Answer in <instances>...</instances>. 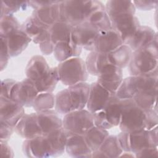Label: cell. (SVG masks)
Listing matches in <instances>:
<instances>
[{
    "instance_id": "obj_46",
    "label": "cell",
    "mask_w": 158,
    "mask_h": 158,
    "mask_svg": "<svg viewBox=\"0 0 158 158\" xmlns=\"http://www.w3.org/2000/svg\"><path fill=\"white\" fill-rule=\"evenodd\" d=\"M1 143V154L2 157H13L14 151L12 148L9 145L7 141H0Z\"/></svg>"
},
{
    "instance_id": "obj_7",
    "label": "cell",
    "mask_w": 158,
    "mask_h": 158,
    "mask_svg": "<svg viewBox=\"0 0 158 158\" xmlns=\"http://www.w3.org/2000/svg\"><path fill=\"white\" fill-rule=\"evenodd\" d=\"M158 73L142 75H131L123 80L115 92V96L120 99H131L144 87L157 84Z\"/></svg>"
},
{
    "instance_id": "obj_5",
    "label": "cell",
    "mask_w": 158,
    "mask_h": 158,
    "mask_svg": "<svg viewBox=\"0 0 158 158\" xmlns=\"http://www.w3.org/2000/svg\"><path fill=\"white\" fill-rule=\"evenodd\" d=\"M123 107L119 128L121 131L133 132L146 129L147 109L139 107L131 99H122Z\"/></svg>"
},
{
    "instance_id": "obj_9",
    "label": "cell",
    "mask_w": 158,
    "mask_h": 158,
    "mask_svg": "<svg viewBox=\"0 0 158 158\" xmlns=\"http://www.w3.org/2000/svg\"><path fill=\"white\" fill-rule=\"evenodd\" d=\"M99 31L88 22L73 27L71 40L81 48L89 51L94 50L95 42Z\"/></svg>"
},
{
    "instance_id": "obj_26",
    "label": "cell",
    "mask_w": 158,
    "mask_h": 158,
    "mask_svg": "<svg viewBox=\"0 0 158 158\" xmlns=\"http://www.w3.org/2000/svg\"><path fill=\"white\" fill-rule=\"evenodd\" d=\"M122 107V99L117 98L115 94L101 110L104 117L112 127L119 125Z\"/></svg>"
},
{
    "instance_id": "obj_10",
    "label": "cell",
    "mask_w": 158,
    "mask_h": 158,
    "mask_svg": "<svg viewBox=\"0 0 158 158\" xmlns=\"http://www.w3.org/2000/svg\"><path fill=\"white\" fill-rule=\"evenodd\" d=\"M109 19L111 27L120 34L125 44L128 43L140 26L138 19L131 14H120Z\"/></svg>"
},
{
    "instance_id": "obj_16",
    "label": "cell",
    "mask_w": 158,
    "mask_h": 158,
    "mask_svg": "<svg viewBox=\"0 0 158 158\" xmlns=\"http://www.w3.org/2000/svg\"><path fill=\"white\" fill-rule=\"evenodd\" d=\"M15 131L25 139H32L43 135L36 112L25 114L15 127Z\"/></svg>"
},
{
    "instance_id": "obj_6",
    "label": "cell",
    "mask_w": 158,
    "mask_h": 158,
    "mask_svg": "<svg viewBox=\"0 0 158 158\" xmlns=\"http://www.w3.org/2000/svg\"><path fill=\"white\" fill-rule=\"evenodd\" d=\"M59 80L65 86H72L86 82L88 77L85 62L75 57L59 62L57 66Z\"/></svg>"
},
{
    "instance_id": "obj_19",
    "label": "cell",
    "mask_w": 158,
    "mask_h": 158,
    "mask_svg": "<svg viewBox=\"0 0 158 158\" xmlns=\"http://www.w3.org/2000/svg\"><path fill=\"white\" fill-rule=\"evenodd\" d=\"M61 1H54L51 4L33 10L32 15L43 23L51 26L60 19Z\"/></svg>"
},
{
    "instance_id": "obj_17",
    "label": "cell",
    "mask_w": 158,
    "mask_h": 158,
    "mask_svg": "<svg viewBox=\"0 0 158 158\" xmlns=\"http://www.w3.org/2000/svg\"><path fill=\"white\" fill-rule=\"evenodd\" d=\"M67 135L65 151L69 156L76 158L91 157L92 151L88 146L83 135L68 131Z\"/></svg>"
},
{
    "instance_id": "obj_38",
    "label": "cell",
    "mask_w": 158,
    "mask_h": 158,
    "mask_svg": "<svg viewBox=\"0 0 158 158\" xmlns=\"http://www.w3.org/2000/svg\"><path fill=\"white\" fill-rule=\"evenodd\" d=\"M20 27L21 25L14 15H5L0 17L1 36L6 37Z\"/></svg>"
},
{
    "instance_id": "obj_42",
    "label": "cell",
    "mask_w": 158,
    "mask_h": 158,
    "mask_svg": "<svg viewBox=\"0 0 158 158\" xmlns=\"http://www.w3.org/2000/svg\"><path fill=\"white\" fill-rule=\"evenodd\" d=\"M14 131V127L5 122L0 121V141H7Z\"/></svg>"
},
{
    "instance_id": "obj_45",
    "label": "cell",
    "mask_w": 158,
    "mask_h": 158,
    "mask_svg": "<svg viewBox=\"0 0 158 158\" xmlns=\"http://www.w3.org/2000/svg\"><path fill=\"white\" fill-rule=\"evenodd\" d=\"M49 27L48 28L43 30L37 36L34 37L32 39V41L35 44H40L46 41H50L51 40V35H50Z\"/></svg>"
},
{
    "instance_id": "obj_8",
    "label": "cell",
    "mask_w": 158,
    "mask_h": 158,
    "mask_svg": "<svg viewBox=\"0 0 158 158\" xmlns=\"http://www.w3.org/2000/svg\"><path fill=\"white\" fill-rule=\"evenodd\" d=\"M62 122L67 131L82 135L94 125L93 114L84 109L66 114Z\"/></svg>"
},
{
    "instance_id": "obj_14",
    "label": "cell",
    "mask_w": 158,
    "mask_h": 158,
    "mask_svg": "<svg viewBox=\"0 0 158 158\" xmlns=\"http://www.w3.org/2000/svg\"><path fill=\"white\" fill-rule=\"evenodd\" d=\"M23 154L28 157L44 158L51 157L49 143L44 135L25 139L22 144Z\"/></svg>"
},
{
    "instance_id": "obj_15",
    "label": "cell",
    "mask_w": 158,
    "mask_h": 158,
    "mask_svg": "<svg viewBox=\"0 0 158 158\" xmlns=\"http://www.w3.org/2000/svg\"><path fill=\"white\" fill-rule=\"evenodd\" d=\"M123 80L122 69L108 64L101 71L96 81L108 90L115 93Z\"/></svg>"
},
{
    "instance_id": "obj_27",
    "label": "cell",
    "mask_w": 158,
    "mask_h": 158,
    "mask_svg": "<svg viewBox=\"0 0 158 158\" xmlns=\"http://www.w3.org/2000/svg\"><path fill=\"white\" fill-rule=\"evenodd\" d=\"M82 48L75 44L72 40L70 41H61L54 46V56L59 62L69 59L79 57Z\"/></svg>"
},
{
    "instance_id": "obj_34",
    "label": "cell",
    "mask_w": 158,
    "mask_h": 158,
    "mask_svg": "<svg viewBox=\"0 0 158 158\" xmlns=\"http://www.w3.org/2000/svg\"><path fill=\"white\" fill-rule=\"evenodd\" d=\"M105 9L109 18L123 14L135 15L136 11L131 1H108L105 5Z\"/></svg>"
},
{
    "instance_id": "obj_31",
    "label": "cell",
    "mask_w": 158,
    "mask_h": 158,
    "mask_svg": "<svg viewBox=\"0 0 158 158\" xmlns=\"http://www.w3.org/2000/svg\"><path fill=\"white\" fill-rule=\"evenodd\" d=\"M132 50L127 45L123 44L115 50L107 53L109 63L121 69L128 65L131 55Z\"/></svg>"
},
{
    "instance_id": "obj_30",
    "label": "cell",
    "mask_w": 158,
    "mask_h": 158,
    "mask_svg": "<svg viewBox=\"0 0 158 158\" xmlns=\"http://www.w3.org/2000/svg\"><path fill=\"white\" fill-rule=\"evenodd\" d=\"M59 80L57 67H50L48 72L40 79L34 81L39 93H52Z\"/></svg>"
},
{
    "instance_id": "obj_33",
    "label": "cell",
    "mask_w": 158,
    "mask_h": 158,
    "mask_svg": "<svg viewBox=\"0 0 158 158\" xmlns=\"http://www.w3.org/2000/svg\"><path fill=\"white\" fill-rule=\"evenodd\" d=\"M86 22L91 24L99 32L109 30L112 28L109 17L103 4L91 13Z\"/></svg>"
},
{
    "instance_id": "obj_43",
    "label": "cell",
    "mask_w": 158,
    "mask_h": 158,
    "mask_svg": "<svg viewBox=\"0 0 158 158\" xmlns=\"http://www.w3.org/2000/svg\"><path fill=\"white\" fill-rule=\"evenodd\" d=\"M133 3L135 8L141 10H150L157 7L158 1H133Z\"/></svg>"
},
{
    "instance_id": "obj_22",
    "label": "cell",
    "mask_w": 158,
    "mask_h": 158,
    "mask_svg": "<svg viewBox=\"0 0 158 158\" xmlns=\"http://www.w3.org/2000/svg\"><path fill=\"white\" fill-rule=\"evenodd\" d=\"M49 69L45 58L42 56L36 55L29 60L25 68V74L27 78L36 81L44 75Z\"/></svg>"
},
{
    "instance_id": "obj_36",
    "label": "cell",
    "mask_w": 158,
    "mask_h": 158,
    "mask_svg": "<svg viewBox=\"0 0 158 158\" xmlns=\"http://www.w3.org/2000/svg\"><path fill=\"white\" fill-rule=\"evenodd\" d=\"M56 96L52 93H39L35 99L33 107L36 112L50 110L55 107Z\"/></svg>"
},
{
    "instance_id": "obj_39",
    "label": "cell",
    "mask_w": 158,
    "mask_h": 158,
    "mask_svg": "<svg viewBox=\"0 0 158 158\" xmlns=\"http://www.w3.org/2000/svg\"><path fill=\"white\" fill-rule=\"evenodd\" d=\"M1 4V17L5 15H13L14 13L20 10H25L28 6V1H26L2 0Z\"/></svg>"
},
{
    "instance_id": "obj_28",
    "label": "cell",
    "mask_w": 158,
    "mask_h": 158,
    "mask_svg": "<svg viewBox=\"0 0 158 158\" xmlns=\"http://www.w3.org/2000/svg\"><path fill=\"white\" fill-rule=\"evenodd\" d=\"M85 64L88 73L98 77L102 69L110 63L107 54L94 50L87 56Z\"/></svg>"
},
{
    "instance_id": "obj_24",
    "label": "cell",
    "mask_w": 158,
    "mask_h": 158,
    "mask_svg": "<svg viewBox=\"0 0 158 158\" xmlns=\"http://www.w3.org/2000/svg\"><path fill=\"white\" fill-rule=\"evenodd\" d=\"M156 35L157 33L150 27L140 25L127 44L132 51H135L148 44Z\"/></svg>"
},
{
    "instance_id": "obj_32",
    "label": "cell",
    "mask_w": 158,
    "mask_h": 158,
    "mask_svg": "<svg viewBox=\"0 0 158 158\" xmlns=\"http://www.w3.org/2000/svg\"><path fill=\"white\" fill-rule=\"evenodd\" d=\"M109 135L107 130L94 125L83 136L88 146L93 152L100 148Z\"/></svg>"
},
{
    "instance_id": "obj_12",
    "label": "cell",
    "mask_w": 158,
    "mask_h": 158,
    "mask_svg": "<svg viewBox=\"0 0 158 158\" xmlns=\"http://www.w3.org/2000/svg\"><path fill=\"white\" fill-rule=\"evenodd\" d=\"M115 94L103 87L98 81L89 85L86 107L92 114L102 110L110 99Z\"/></svg>"
},
{
    "instance_id": "obj_18",
    "label": "cell",
    "mask_w": 158,
    "mask_h": 158,
    "mask_svg": "<svg viewBox=\"0 0 158 158\" xmlns=\"http://www.w3.org/2000/svg\"><path fill=\"white\" fill-rule=\"evenodd\" d=\"M123 44L120 34L111 28L109 30L99 32L95 42L94 50L107 54Z\"/></svg>"
},
{
    "instance_id": "obj_37",
    "label": "cell",
    "mask_w": 158,
    "mask_h": 158,
    "mask_svg": "<svg viewBox=\"0 0 158 158\" xmlns=\"http://www.w3.org/2000/svg\"><path fill=\"white\" fill-rule=\"evenodd\" d=\"M49 27V26L43 23L31 15L25 20L22 25H21L20 28L32 40L43 30Z\"/></svg>"
},
{
    "instance_id": "obj_11",
    "label": "cell",
    "mask_w": 158,
    "mask_h": 158,
    "mask_svg": "<svg viewBox=\"0 0 158 158\" xmlns=\"http://www.w3.org/2000/svg\"><path fill=\"white\" fill-rule=\"evenodd\" d=\"M38 91L34 81L26 78L20 81H17L14 86L10 98L23 107H32Z\"/></svg>"
},
{
    "instance_id": "obj_41",
    "label": "cell",
    "mask_w": 158,
    "mask_h": 158,
    "mask_svg": "<svg viewBox=\"0 0 158 158\" xmlns=\"http://www.w3.org/2000/svg\"><path fill=\"white\" fill-rule=\"evenodd\" d=\"M17 81L12 78H6L1 83V97L10 98L11 93Z\"/></svg>"
},
{
    "instance_id": "obj_47",
    "label": "cell",
    "mask_w": 158,
    "mask_h": 158,
    "mask_svg": "<svg viewBox=\"0 0 158 158\" xmlns=\"http://www.w3.org/2000/svg\"><path fill=\"white\" fill-rule=\"evenodd\" d=\"M54 46L51 40L39 44L41 52L44 55H49L53 53Z\"/></svg>"
},
{
    "instance_id": "obj_2",
    "label": "cell",
    "mask_w": 158,
    "mask_h": 158,
    "mask_svg": "<svg viewBox=\"0 0 158 158\" xmlns=\"http://www.w3.org/2000/svg\"><path fill=\"white\" fill-rule=\"evenodd\" d=\"M157 34L145 46L133 51L128 64L131 75L158 73Z\"/></svg>"
},
{
    "instance_id": "obj_20",
    "label": "cell",
    "mask_w": 158,
    "mask_h": 158,
    "mask_svg": "<svg viewBox=\"0 0 158 158\" xmlns=\"http://www.w3.org/2000/svg\"><path fill=\"white\" fill-rule=\"evenodd\" d=\"M5 38L10 57H16L20 54L32 41L21 28L15 30Z\"/></svg>"
},
{
    "instance_id": "obj_3",
    "label": "cell",
    "mask_w": 158,
    "mask_h": 158,
    "mask_svg": "<svg viewBox=\"0 0 158 158\" xmlns=\"http://www.w3.org/2000/svg\"><path fill=\"white\" fill-rule=\"evenodd\" d=\"M102 3L98 1H61L60 19L73 27L86 22Z\"/></svg>"
},
{
    "instance_id": "obj_21",
    "label": "cell",
    "mask_w": 158,
    "mask_h": 158,
    "mask_svg": "<svg viewBox=\"0 0 158 158\" xmlns=\"http://www.w3.org/2000/svg\"><path fill=\"white\" fill-rule=\"evenodd\" d=\"M38 120L43 134L45 135L63 127L62 119L55 110H48L36 112Z\"/></svg>"
},
{
    "instance_id": "obj_23",
    "label": "cell",
    "mask_w": 158,
    "mask_h": 158,
    "mask_svg": "<svg viewBox=\"0 0 158 158\" xmlns=\"http://www.w3.org/2000/svg\"><path fill=\"white\" fill-rule=\"evenodd\" d=\"M49 143L51 157L61 156L65 151V146L67 139L66 130L63 128L54 130L44 135Z\"/></svg>"
},
{
    "instance_id": "obj_1",
    "label": "cell",
    "mask_w": 158,
    "mask_h": 158,
    "mask_svg": "<svg viewBox=\"0 0 158 158\" xmlns=\"http://www.w3.org/2000/svg\"><path fill=\"white\" fill-rule=\"evenodd\" d=\"M89 85L82 82L60 91L56 95L55 110L60 114L83 109L86 106Z\"/></svg>"
},
{
    "instance_id": "obj_44",
    "label": "cell",
    "mask_w": 158,
    "mask_h": 158,
    "mask_svg": "<svg viewBox=\"0 0 158 158\" xmlns=\"http://www.w3.org/2000/svg\"><path fill=\"white\" fill-rule=\"evenodd\" d=\"M135 157H158L157 147H147L144 148L136 154Z\"/></svg>"
},
{
    "instance_id": "obj_29",
    "label": "cell",
    "mask_w": 158,
    "mask_h": 158,
    "mask_svg": "<svg viewBox=\"0 0 158 158\" xmlns=\"http://www.w3.org/2000/svg\"><path fill=\"white\" fill-rule=\"evenodd\" d=\"M73 26L70 23L59 20L49 27L51 41L55 45L61 41H70Z\"/></svg>"
},
{
    "instance_id": "obj_13",
    "label": "cell",
    "mask_w": 158,
    "mask_h": 158,
    "mask_svg": "<svg viewBox=\"0 0 158 158\" xmlns=\"http://www.w3.org/2000/svg\"><path fill=\"white\" fill-rule=\"evenodd\" d=\"M25 114L24 107L11 98L0 96V121L15 127Z\"/></svg>"
},
{
    "instance_id": "obj_4",
    "label": "cell",
    "mask_w": 158,
    "mask_h": 158,
    "mask_svg": "<svg viewBox=\"0 0 158 158\" xmlns=\"http://www.w3.org/2000/svg\"><path fill=\"white\" fill-rule=\"evenodd\" d=\"M157 127L133 132L121 131L117 137L123 151L136 154L147 147H157Z\"/></svg>"
},
{
    "instance_id": "obj_40",
    "label": "cell",
    "mask_w": 158,
    "mask_h": 158,
    "mask_svg": "<svg viewBox=\"0 0 158 158\" xmlns=\"http://www.w3.org/2000/svg\"><path fill=\"white\" fill-rule=\"evenodd\" d=\"M1 52H0V69L2 71L7 65L10 57L7 42L5 37L1 36Z\"/></svg>"
},
{
    "instance_id": "obj_35",
    "label": "cell",
    "mask_w": 158,
    "mask_h": 158,
    "mask_svg": "<svg viewBox=\"0 0 158 158\" xmlns=\"http://www.w3.org/2000/svg\"><path fill=\"white\" fill-rule=\"evenodd\" d=\"M98 150L106 158L118 157L123 152L117 135H109Z\"/></svg>"
},
{
    "instance_id": "obj_25",
    "label": "cell",
    "mask_w": 158,
    "mask_h": 158,
    "mask_svg": "<svg viewBox=\"0 0 158 158\" xmlns=\"http://www.w3.org/2000/svg\"><path fill=\"white\" fill-rule=\"evenodd\" d=\"M157 84L144 87L134 97L133 100L141 107L144 109L157 108Z\"/></svg>"
}]
</instances>
